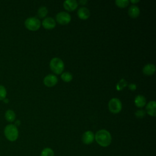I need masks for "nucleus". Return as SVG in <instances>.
<instances>
[{"label": "nucleus", "mask_w": 156, "mask_h": 156, "mask_svg": "<svg viewBox=\"0 0 156 156\" xmlns=\"http://www.w3.org/2000/svg\"><path fill=\"white\" fill-rule=\"evenodd\" d=\"M94 140L100 146L106 147L111 144L112 138L108 131L105 129H101L94 135Z\"/></svg>", "instance_id": "nucleus-1"}, {"label": "nucleus", "mask_w": 156, "mask_h": 156, "mask_svg": "<svg viewBox=\"0 0 156 156\" xmlns=\"http://www.w3.org/2000/svg\"><path fill=\"white\" fill-rule=\"evenodd\" d=\"M5 138L10 141H16L19 136V132L16 126L12 124L7 125L4 130Z\"/></svg>", "instance_id": "nucleus-2"}, {"label": "nucleus", "mask_w": 156, "mask_h": 156, "mask_svg": "<svg viewBox=\"0 0 156 156\" xmlns=\"http://www.w3.org/2000/svg\"><path fill=\"white\" fill-rule=\"evenodd\" d=\"M50 68L52 71L56 74H60L64 69V63L62 59L58 57H54L51 59L49 63Z\"/></svg>", "instance_id": "nucleus-3"}, {"label": "nucleus", "mask_w": 156, "mask_h": 156, "mask_svg": "<svg viewBox=\"0 0 156 156\" xmlns=\"http://www.w3.org/2000/svg\"><path fill=\"white\" fill-rule=\"evenodd\" d=\"M24 25L28 30L36 31L40 27L41 23L40 20L36 17H29L25 20Z\"/></svg>", "instance_id": "nucleus-4"}, {"label": "nucleus", "mask_w": 156, "mask_h": 156, "mask_svg": "<svg viewBox=\"0 0 156 156\" xmlns=\"http://www.w3.org/2000/svg\"><path fill=\"white\" fill-rule=\"evenodd\" d=\"M109 110L113 113H118L122 110V103L118 98H112L108 104Z\"/></svg>", "instance_id": "nucleus-5"}, {"label": "nucleus", "mask_w": 156, "mask_h": 156, "mask_svg": "<svg viewBox=\"0 0 156 156\" xmlns=\"http://www.w3.org/2000/svg\"><path fill=\"white\" fill-rule=\"evenodd\" d=\"M56 21L61 25L68 24L71 20L70 15L66 12H60L56 15Z\"/></svg>", "instance_id": "nucleus-6"}, {"label": "nucleus", "mask_w": 156, "mask_h": 156, "mask_svg": "<svg viewBox=\"0 0 156 156\" xmlns=\"http://www.w3.org/2000/svg\"><path fill=\"white\" fill-rule=\"evenodd\" d=\"M94 140V134L91 130L85 131L82 136V141L86 145L91 144Z\"/></svg>", "instance_id": "nucleus-7"}, {"label": "nucleus", "mask_w": 156, "mask_h": 156, "mask_svg": "<svg viewBox=\"0 0 156 156\" xmlns=\"http://www.w3.org/2000/svg\"><path fill=\"white\" fill-rule=\"evenodd\" d=\"M58 82L57 77L54 74H48L43 79L44 84L48 87H52L57 84Z\"/></svg>", "instance_id": "nucleus-8"}, {"label": "nucleus", "mask_w": 156, "mask_h": 156, "mask_svg": "<svg viewBox=\"0 0 156 156\" xmlns=\"http://www.w3.org/2000/svg\"><path fill=\"white\" fill-rule=\"evenodd\" d=\"M42 26L46 29H52L56 26V22L54 18L51 17H47L42 21Z\"/></svg>", "instance_id": "nucleus-9"}, {"label": "nucleus", "mask_w": 156, "mask_h": 156, "mask_svg": "<svg viewBox=\"0 0 156 156\" xmlns=\"http://www.w3.org/2000/svg\"><path fill=\"white\" fill-rule=\"evenodd\" d=\"M146 113L151 116H156V102L155 101H151L149 102L146 105Z\"/></svg>", "instance_id": "nucleus-10"}, {"label": "nucleus", "mask_w": 156, "mask_h": 156, "mask_svg": "<svg viewBox=\"0 0 156 156\" xmlns=\"http://www.w3.org/2000/svg\"><path fill=\"white\" fill-rule=\"evenodd\" d=\"M78 6L77 2L75 0H66L63 2V7L65 10L71 12L77 9Z\"/></svg>", "instance_id": "nucleus-11"}, {"label": "nucleus", "mask_w": 156, "mask_h": 156, "mask_svg": "<svg viewBox=\"0 0 156 156\" xmlns=\"http://www.w3.org/2000/svg\"><path fill=\"white\" fill-rule=\"evenodd\" d=\"M90 15V10L85 7H82L79 9L77 11V16L78 17L83 20H85L89 18Z\"/></svg>", "instance_id": "nucleus-12"}, {"label": "nucleus", "mask_w": 156, "mask_h": 156, "mask_svg": "<svg viewBox=\"0 0 156 156\" xmlns=\"http://www.w3.org/2000/svg\"><path fill=\"white\" fill-rule=\"evenodd\" d=\"M140 13V10L139 7L135 5H132L129 8L128 14L132 18H137L139 16Z\"/></svg>", "instance_id": "nucleus-13"}, {"label": "nucleus", "mask_w": 156, "mask_h": 156, "mask_svg": "<svg viewBox=\"0 0 156 156\" xmlns=\"http://www.w3.org/2000/svg\"><path fill=\"white\" fill-rule=\"evenodd\" d=\"M134 103L137 107L142 108L146 105V99L144 96L139 94L135 97L134 99Z\"/></svg>", "instance_id": "nucleus-14"}, {"label": "nucleus", "mask_w": 156, "mask_h": 156, "mask_svg": "<svg viewBox=\"0 0 156 156\" xmlns=\"http://www.w3.org/2000/svg\"><path fill=\"white\" fill-rule=\"evenodd\" d=\"M155 71V66L151 63L146 65L143 68V73L147 76H151L154 74Z\"/></svg>", "instance_id": "nucleus-15"}, {"label": "nucleus", "mask_w": 156, "mask_h": 156, "mask_svg": "<svg viewBox=\"0 0 156 156\" xmlns=\"http://www.w3.org/2000/svg\"><path fill=\"white\" fill-rule=\"evenodd\" d=\"M16 115L13 110H7L5 113V119L10 122H13L15 119Z\"/></svg>", "instance_id": "nucleus-16"}, {"label": "nucleus", "mask_w": 156, "mask_h": 156, "mask_svg": "<svg viewBox=\"0 0 156 156\" xmlns=\"http://www.w3.org/2000/svg\"><path fill=\"white\" fill-rule=\"evenodd\" d=\"M40 156H54V152L50 147H44L41 151Z\"/></svg>", "instance_id": "nucleus-17"}, {"label": "nucleus", "mask_w": 156, "mask_h": 156, "mask_svg": "<svg viewBox=\"0 0 156 156\" xmlns=\"http://www.w3.org/2000/svg\"><path fill=\"white\" fill-rule=\"evenodd\" d=\"M61 79L65 82H69L73 79V75L69 72L62 73L61 74Z\"/></svg>", "instance_id": "nucleus-18"}, {"label": "nucleus", "mask_w": 156, "mask_h": 156, "mask_svg": "<svg viewBox=\"0 0 156 156\" xmlns=\"http://www.w3.org/2000/svg\"><path fill=\"white\" fill-rule=\"evenodd\" d=\"M48 12V11L47 8L46 7L42 6L38 9V12H37V15L40 18H43L47 15Z\"/></svg>", "instance_id": "nucleus-19"}, {"label": "nucleus", "mask_w": 156, "mask_h": 156, "mask_svg": "<svg viewBox=\"0 0 156 156\" xmlns=\"http://www.w3.org/2000/svg\"><path fill=\"white\" fill-rule=\"evenodd\" d=\"M127 82L124 79H122L116 84V88L118 91H121L123 90L127 86Z\"/></svg>", "instance_id": "nucleus-20"}, {"label": "nucleus", "mask_w": 156, "mask_h": 156, "mask_svg": "<svg viewBox=\"0 0 156 156\" xmlns=\"http://www.w3.org/2000/svg\"><path fill=\"white\" fill-rule=\"evenodd\" d=\"M129 3V1L128 0H116L115 1L116 5L120 8H125L126 7Z\"/></svg>", "instance_id": "nucleus-21"}, {"label": "nucleus", "mask_w": 156, "mask_h": 156, "mask_svg": "<svg viewBox=\"0 0 156 156\" xmlns=\"http://www.w3.org/2000/svg\"><path fill=\"white\" fill-rule=\"evenodd\" d=\"M7 90L4 86L0 85V101H3L6 98Z\"/></svg>", "instance_id": "nucleus-22"}, {"label": "nucleus", "mask_w": 156, "mask_h": 156, "mask_svg": "<svg viewBox=\"0 0 156 156\" xmlns=\"http://www.w3.org/2000/svg\"><path fill=\"white\" fill-rule=\"evenodd\" d=\"M145 114H146V112H144V110L142 109L138 110L137 111H136L135 113L136 117L138 118H143L145 116Z\"/></svg>", "instance_id": "nucleus-23"}, {"label": "nucleus", "mask_w": 156, "mask_h": 156, "mask_svg": "<svg viewBox=\"0 0 156 156\" xmlns=\"http://www.w3.org/2000/svg\"><path fill=\"white\" fill-rule=\"evenodd\" d=\"M128 87H129V89L131 91H134V90H135L136 89V85L135 83H130V84H129Z\"/></svg>", "instance_id": "nucleus-24"}, {"label": "nucleus", "mask_w": 156, "mask_h": 156, "mask_svg": "<svg viewBox=\"0 0 156 156\" xmlns=\"http://www.w3.org/2000/svg\"><path fill=\"white\" fill-rule=\"evenodd\" d=\"M79 2L82 4V5H85L87 2V1H86V0H80V1H79Z\"/></svg>", "instance_id": "nucleus-25"}, {"label": "nucleus", "mask_w": 156, "mask_h": 156, "mask_svg": "<svg viewBox=\"0 0 156 156\" xmlns=\"http://www.w3.org/2000/svg\"><path fill=\"white\" fill-rule=\"evenodd\" d=\"M139 1H140L139 0H130L129 2H130L132 3V4H135V3L138 2Z\"/></svg>", "instance_id": "nucleus-26"}, {"label": "nucleus", "mask_w": 156, "mask_h": 156, "mask_svg": "<svg viewBox=\"0 0 156 156\" xmlns=\"http://www.w3.org/2000/svg\"><path fill=\"white\" fill-rule=\"evenodd\" d=\"M20 124V121H19V120H17V121H16V122H15V124H14L15 126H19ZM17 127V126H16Z\"/></svg>", "instance_id": "nucleus-27"}, {"label": "nucleus", "mask_w": 156, "mask_h": 156, "mask_svg": "<svg viewBox=\"0 0 156 156\" xmlns=\"http://www.w3.org/2000/svg\"><path fill=\"white\" fill-rule=\"evenodd\" d=\"M3 101H4L5 104H7V103H8V102H9V100L8 99H7V98H5V99L3 100Z\"/></svg>", "instance_id": "nucleus-28"}]
</instances>
